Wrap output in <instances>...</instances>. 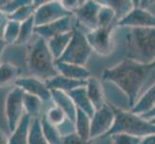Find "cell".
Here are the masks:
<instances>
[{"label": "cell", "instance_id": "6da1fadb", "mask_svg": "<svg viewBox=\"0 0 155 144\" xmlns=\"http://www.w3.org/2000/svg\"><path fill=\"white\" fill-rule=\"evenodd\" d=\"M101 78L102 82L113 85L119 89L131 110L142 95L155 84V62L145 65L131 60H121L115 66L105 68Z\"/></svg>", "mask_w": 155, "mask_h": 144}, {"label": "cell", "instance_id": "7a4b0ae2", "mask_svg": "<svg viewBox=\"0 0 155 144\" xmlns=\"http://www.w3.org/2000/svg\"><path fill=\"white\" fill-rule=\"evenodd\" d=\"M113 36L115 48L120 46L122 49L121 60H131L145 65L155 62V28L117 26Z\"/></svg>", "mask_w": 155, "mask_h": 144}, {"label": "cell", "instance_id": "3957f363", "mask_svg": "<svg viewBox=\"0 0 155 144\" xmlns=\"http://www.w3.org/2000/svg\"><path fill=\"white\" fill-rule=\"evenodd\" d=\"M27 54V66L33 77L46 81L58 75L55 59L47 46L45 40L36 36L31 40Z\"/></svg>", "mask_w": 155, "mask_h": 144}, {"label": "cell", "instance_id": "277c9868", "mask_svg": "<svg viewBox=\"0 0 155 144\" xmlns=\"http://www.w3.org/2000/svg\"><path fill=\"white\" fill-rule=\"evenodd\" d=\"M116 134H124L143 138L155 134V125L140 115L131 113L130 110L115 109L114 124L104 136Z\"/></svg>", "mask_w": 155, "mask_h": 144}, {"label": "cell", "instance_id": "5b68a950", "mask_svg": "<svg viewBox=\"0 0 155 144\" xmlns=\"http://www.w3.org/2000/svg\"><path fill=\"white\" fill-rule=\"evenodd\" d=\"M93 49L88 42L86 34L75 26L72 30V37L65 52L57 61L85 66L92 56Z\"/></svg>", "mask_w": 155, "mask_h": 144}, {"label": "cell", "instance_id": "8992f818", "mask_svg": "<svg viewBox=\"0 0 155 144\" xmlns=\"http://www.w3.org/2000/svg\"><path fill=\"white\" fill-rule=\"evenodd\" d=\"M24 114L23 90L15 87L7 94L5 100V116L10 133L15 130Z\"/></svg>", "mask_w": 155, "mask_h": 144}, {"label": "cell", "instance_id": "52a82bcc", "mask_svg": "<svg viewBox=\"0 0 155 144\" xmlns=\"http://www.w3.org/2000/svg\"><path fill=\"white\" fill-rule=\"evenodd\" d=\"M117 25L109 28H97L86 34L88 42L94 52L101 57H108L113 54L115 49L114 30Z\"/></svg>", "mask_w": 155, "mask_h": 144}, {"label": "cell", "instance_id": "ba28073f", "mask_svg": "<svg viewBox=\"0 0 155 144\" xmlns=\"http://www.w3.org/2000/svg\"><path fill=\"white\" fill-rule=\"evenodd\" d=\"M115 120V109L109 104L95 110L91 118L90 140L99 136H104L110 131Z\"/></svg>", "mask_w": 155, "mask_h": 144}, {"label": "cell", "instance_id": "9c48e42d", "mask_svg": "<svg viewBox=\"0 0 155 144\" xmlns=\"http://www.w3.org/2000/svg\"><path fill=\"white\" fill-rule=\"evenodd\" d=\"M71 14H72L63 7L61 1H46L40 7L36 8L34 13L35 27L49 24Z\"/></svg>", "mask_w": 155, "mask_h": 144}, {"label": "cell", "instance_id": "30bf717a", "mask_svg": "<svg viewBox=\"0 0 155 144\" xmlns=\"http://www.w3.org/2000/svg\"><path fill=\"white\" fill-rule=\"evenodd\" d=\"M101 8V5L98 1H83L77 10L72 13L75 18L78 25H82L86 27L89 32L97 30L98 28V13Z\"/></svg>", "mask_w": 155, "mask_h": 144}, {"label": "cell", "instance_id": "8fae6325", "mask_svg": "<svg viewBox=\"0 0 155 144\" xmlns=\"http://www.w3.org/2000/svg\"><path fill=\"white\" fill-rule=\"evenodd\" d=\"M74 20H75L74 15L71 14L68 17L59 19L49 24L37 26L34 29V35L38 36L45 40H48L56 36L71 32L76 26L75 23H74Z\"/></svg>", "mask_w": 155, "mask_h": 144}, {"label": "cell", "instance_id": "7c38bea8", "mask_svg": "<svg viewBox=\"0 0 155 144\" xmlns=\"http://www.w3.org/2000/svg\"><path fill=\"white\" fill-rule=\"evenodd\" d=\"M117 26L127 28H155V17L146 9L134 7L124 18L117 21Z\"/></svg>", "mask_w": 155, "mask_h": 144}, {"label": "cell", "instance_id": "4fadbf2b", "mask_svg": "<svg viewBox=\"0 0 155 144\" xmlns=\"http://www.w3.org/2000/svg\"><path fill=\"white\" fill-rule=\"evenodd\" d=\"M15 87L22 89L24 92L39 97L42 102H52L51 90L45 81L36 77H21L15 81Z\"/></svg>", "mask_w": 155, "mask_h": 144}, {"label": "cell", "instance_id": "5bb4252c", "mask_svg": "<svg viewBox=\"0 0 155 144\" xmlns=\"http://www.w3.org/2000/svg\"><path fill=\"white\" fill-rule=\"evenodd\" d=\"M85 88H86L88 97L95 110L101 109L107 104L102 83L97 78L91 76L89 79H87Z\"/></svg>", "mask_w": 155, "mask_h": 144}, {"label": "cell", "instance_id": "9a60e30c", "mask_svg": "<svg viewBox=\"0 0 155 144\" xmlns=\"http://www.w3.org/2000/svg\"><path fill=\"white\" fill-rule=\"evenodd\" d=\"M55 67L59 75L71 80L86 81L91 77V72L86 66H80L77 65H72V63L56 61Z\"/></svg>", "mask_w": 155, "mask_h": 144}, {"label": "cell", "instance_id": "2e32d148", "mask_svg": "<svg viewBox=\"0 0 155 144\" xmlns=\"http://www.w3.org/2000/svg\"><path fill=\"white\" fill-rule=\"evenodd\" d=\"M87 81V80H86ZM86 81H79V80H71L66 78L62 75H56L53 78H50L46 80L45 84L48 87L50 90L55 89V90H60L63 92H69L71 90L75 89L80 87H85L86 86Z\"/></svg>", "mask_w": 155, "mask_h": 144}, {"label": "cell", "instance_id": "e0dca14e", "mask_svg": "<svg viewBox=\"0 0 155 144\" xmlns=\"http://www.w3.org/2000/svg\"><path fill=\"white\" fill-rule=\"evenodd\" d=\"M68 95L71 99L74 106L76 107V109L82 110L83 113H85L92 118L95 110L94 109V107L88 97L86 88L85 87L77 88L71 90V91L68 92Z\"/></svg>", "mask_w": 155, "mask_h": 144}, {"label": "cell", "instance_id": "ac0fdd59", "mask_svg": "<svg viewBox=\"0 0 155 144\" xmlns=\"http://www.w3.org/2000/svg\"><path fill=\"white\" fill-rule=\"evenodd\" d=\"M51 97L52 103H54L55 106L59 107L68 119L74 122L76 116V107L74 106L71 99L69 98L68 93L60 91V90H51Z\"/></svg>", "mask_w": 155, "mask_h": 144}, {"label": "cell", "instance_id": "d6986e66", "mask_svg": "<svg viewBox=\"0 0 155 144\" xmlns=\"http://www.w3.org/2000/svg\"><path fill=\"white\" fill-rule=\"evenodd\" d=\"M23 107L24 113L31 119H38L44 115V102L37 96L31 95L23 91Z\"/></svg>", "mask_w": 155, "mask_h": 144}, {"label": "cell", "instance_id": "ffe728a7", "mask_svg": "<svg viewBox=\"0 0 155 144\" xmlns=\"http://www.w3.org/2000/svg\"><path fill=\"white\" fill-rule=\"evenodd\" d=\"M71 37H72V31L66 34L56 36L54 38H51L50 40H46L47 46H48L53 58L55 59V61L59 60L60 57L63 55V53L65 52L69 41L71 40Z\"/></svg>", "mask_w": 155, "mask_h": 144}, {"label": "cell", "instance_id": "44dd1931", "mask_svg": "<svg viewBox=\"0 0 155 144\" xmlns=\"http://www.w3.org/2000/svg\"><path fill=\"white\" fill-rule=\"evenodd\" d=\"M155 106V84L151 88H149L147 91L142 95V97L138 100V102L130 110L131 113L142 115L147 114Z\"/></svg>", "mask_w": 155, "mask_h": 144}, {"label": "cell", "instance_id": "7402d4cb", "mask_svg": "<svg viewBox=\"0 0 155 144\" xmlns=\"http://www.w3.org/2000/svg\"><path fill=\"white\" fill-rule=\"evenodd\" d=\"M31 118L24 114L15 130L11 133L9 144H28V131Z\"/></svg>", "mask_w": 155, "mask_h": 144}, {"label": "cell", "instance_id": "603a6c76", "mask_svg": "<svg viewBox=\"0 0 155 144\" xmlns=\"http://www.w3.org/2000/svg\"><path fill=\"white\" fill-rule=\"evenodd\" d=\"M74 127L75 133L83 140H90V132H91V117L87 115L82 110L76 109V116L74 120Z\"/></svg>", "mask_w": 155, "mask_h": 144}, {"label": "cell", "instance_id": "cb8c5ba5", "mask_svg": "<svg viewBox=\"0 0 155 144\" xmlns=\"http://www.w3.org/2000/svg\"><path fill=\"white\" fill-rule=\"evenodd\" d=\"M100 5L109 7L114 11L116 14V20L117 23V21L120 20L122 18H124L125 15L130 12V11L134 8V3L133 1H119V0H105V1H98Z\"/></svg>", "mask_w": 155, "mask_h": 144}, {"label": "cell", "instance_id": "d4e9b609", "mask_svg": "<svg viewBox=\"0 0 155 144\" xmlns=\"http://www.w3.org/2000/svg\"><path fill=\"white\" fill-rule=\"evenodd\" d=\"M19 68L10 62L0 63V87H4L15 81L19 75Z\"/></svg>", "mask_w": 155, "mask_h": 144}, {"label": "cell", "instance_id": "484cf974", "mask_svg": "<svg viewBox=\"0 0 155 144\" xmlns=\"http://www.w3.org/2000/svg\"><path fill=\"white\" fill-rule=\"evenodd\" d=\"M28 144H49L44 135L40 118L31 119L28 131Z\"/></svg>", "mask_w": 155, "mask_h": 144}, {"label": "cell", "instance_id": "4316f807", "mask_svg": "<svg viewBox=\"0 0 155 144\" xmlns=\"http://www.w3.org/2000/svg\"><path fill=\"white\" fill-rule=\"evenodd\" d=\"M40 121H41L42 132H44V135L46 138L47 142L49 144H62V136L60 135V133L58 132L57 128L54 125L50 124L45 119V117L44 115L40 118Z\"/></svg>", "mask_w": 155, "mask_h": 144}, {"label": "cell", "instance_id": "83f0119b", "mask_svg": "<svg viewBox=\"0 0 155 144\" xmlns=\"http://www.w3.org/2000/svg\"><path fill=\"white\" fill-rule=\"evenodd\" d=\"M34 29H35V22H34V15H33V17L24 21V22L20 23L19 35L18 40L15 41V44L23 45L29 42L34 35Z\"/></svg>", "mask_w": 155, "mask_h": 144}, {"label": "cell", "instance_id": "f1b7e54d", "mask_svg": "<svg viewBox=\"0 0 155 144\" xmlns=\"http://www.w3.org/2000/svg\"><path fill=\"white\" fill-rule=\"evenodd\" d=\"M98 28H109L117 25L116 14L114 11L109 7L101 5L98 13Z\"/></svg>", "mask_w": 155, "mask_h": 144}, {"label": "cell", "instance_id": "f546056e", "mask_svg": "<svg viewBox=\"0 0 155 144\" xmlns=\"http://www.w3.org/2000/svg\"><path fill=\"white\" fill-rule=\"evenodd\" d=\"M35 11H36V7L34 6L33 1H31L30 3L26 4L21 8H19L18 11H15V12L13 13L12 14L8 15V19L22 23L27 19H29L30 18L33 17Z\"/></svg>", "mask_w": 155, "mask_h": 144}, {"label": "cell", "instance_id": "4dcf8cb0", "mask_svg": "<svg viewBox=\"0 0 155 144\" xmlns=\"http://www.w3.org/2000/svg\"><path fill=\"white\" fill-rule=\"evenodd\" d=\"M19 29H20L19 22H17V21L14 20H8L2 35V38L7 44L15 43L19 35Z\"/></svg>", "mask_w": 155, "mask_h": 144}, {"label": "cell", "instance_id": "1f68e13d", "mask_svg": "<svg viewBox=\"0 0 155 144\" xmlns=\"http://www.w3.org/2000/svg\"><path fill=\"white\" fill-rule=\"evenodd\" d=\"M45 119L49 122L50 124L54 125L55 127L60 125L62 122L67 118L65 113L57 106H52L44 114Z\"/></svg>", "mask_w": 155, "mask_h": 144}, {"label": "cell", "instance_id": "d6a6232c", "mask_svg": "<svg viewBox=\"0 0 155 144\" xmlns=\"http://www.w3.org/2000/svg\"><path fill=\"white\" fill-rule=\"evenodd\" d=\"M32 0H12V1H0V10L2 12L7 14V17L10 14L15 13V11H18L19 8H21L24 5L28 4Z\"/></svg>", "mask_w": 155, "mask_h": 144}, {"label": "cell", "instance_id": "836d02e7", "mask_svg": "<svg viewBox=\"0 0 155 144\" xmlns=\"http://www.w3.org/2000/svg\"><path fill=\"white\" fill-rule=\"evenodd\" d=\"M113 144H140L142 138L124 134H116L110 136Z\"/></svg>", "mask_w": 155, "mask_h": 144}, {"label": "cell", "instance_id": "e575fe53", "mask_svg": "<svg viewBox=\"0 0 155 144\" xmlns=\"http://www.w3.org/2000/svg\"><path fill=\"white\" fill-rule=\"evenodd\" d=\"M58 132L60 133L61 136H66L71 134L75 133V127H74V122L71 121V119H68V117L64 120L60 125L56 126Z\"/></svg>", "mask_w": 155, "mask_h": 144}, {"label": "cell", "instance_id": "d590c367", "mask_svg": "<svg viewBox=\"0 0 155 144\" xmlns=\"http://www.w3.org/2000/svg\"><path fill=\"white\" fill-rule=\"evenodd\" d=\"M62 144H90V140H83L81 137L76 135V133H73L68 136H63Z\"/></svg>", "mask_w": 155, "mask_h": 144}, {"label": "cell", "instance_id": "8d00e7d4", "mask_svg": "<svg viewBox=\"0 0 155 144\" xmlns=\"http://www.w3.org/2000/svg\"><path fill=\"white\" fill-rule=\"evenodd\" d=\"M61 3L63 5V7L65 8L68 12L72 14L74 11L77 10L81 6L83 1H79V0H63V1H61Z\"/></svg>", "mask_w": 155, "mask_h": 144}, {"label": "cell", "instance_id": "74e56055", "mask_svg": "<svg viewBox=\"0 0 155 144\" xmlns=\"http://www.w3.org/2000/svg\"><path fill=\"white\" fill-rule=\"evenodd\" d=\"M90 144H113V141H112V137L110 136H99L94 138V139H91Z\"/></svg>", "mask_w": 155, "mask_h": 144}, {"label": "cell", "instance_id": "f35d334b", "mask_svg": "<svg viewBox=\"0 0 155 144\" xmlns=\"http://www.w3.org/2000/svg\"><path fill=\"white\" fill-rule=\"evenodd\" d=\"M8 17L7 14H5L1 10H0V37H2L3 35V31L5 29V26H6L8 22Z\"/></svg>", "mask_w": 155, "mask_h": 144}, {"label": "cell", "instance_id": "ab89813d", "mask_svg": "<svg viewBox=\"0 0 155 144\" xmlns=\"http://www.w3.org/2000/svg\"><path fill=\"white\" fill-rule=\"evenodd\" d=\"M140 144H155V134L143 137Z\"/></svg>", "mask_w": 155, "mask_h": 144}, {"label": "cell", "instance_id": "60d3db41", "mask_svg": "<svg viewBox=\"0 0 155 144\" xmlns=\"http://www.w3.org/2000/svg\"><path fill=\"white\" fill-rule=\"evenodd\" d=\"M141 117H143V119H146V120H151L153 118H155V106L153 107V108L148 111V113L147 114H143L142 115H140Z\"/></svg>", "mask_w": 155, "mask_h": 144}, {"label": "cell", "instance_id": "b9f144b4", "mask_svg": "<svg viewBox=\"0 0 155 144\" xmlns=\"http://www.w3.org/2000/svg\"><path fill=\"white\" fill-rule=\"evenodd\" d=\"M0 144H9V137L1 129H0Z\"/></svg>", "mask_w": 155, "mask_h": 144}, {"label": "cell", "instance_id": "7bdbcfd3", "mask_svg": "<svg viewBox=\"0 0 155 144\" xmlns=\"http://www.w3.org/2000/svg\"><path fill=\"white\" fill-rule=\"evenodd\" d=\"M8 44L5 42V40H3L2 37H0V60H1V57H2V54L5 50V48H6Z\"/></svg>", "mask_w": 155, "mask_h": 144}, {"label": "cell", "instance_id": "ee69618b", "mask_svg": "<svg viewBox=\"0 0 155 144\" xmlns=\"http://www.w3.org/2000/svg\"><path fill=\"white\" fill-rule=\"evenodd\" d=\"M149 121H150L152 124H154V125H155V118H153V119H151V120H149Z\"/></svg>", "mask_w": 155, "mask_h": 144}]
</instances>
